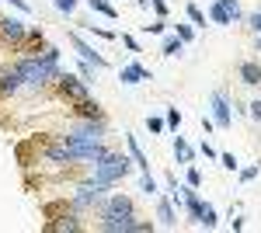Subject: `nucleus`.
Here are the masks:
<instances>
[{
    "mask_svg": "<svg viewBox=\"0 0 261 233\" xmlns=\"http://www.w3.org/2000/svg\"><path fill=\"white\" fill-rule=\"evenodd\" d=\"M98 226L105 233H133V230H153V223H146V219H136L133 213V198L122 192H112L105 202L98 205Z\"/></svg>",
    "mask_w": 261,
    "mask_h": 233,
    "instance_id": "1",
    "label": "nucleus"
},
{
    "mask_svg": "<svg viewBox=\"0 0 261 233\" xmlns=\"http://www.w3.org/2000/svg\"><path fill=\"white\" fill-rule=\"evenodd\" d=\"M14 66H18L21 84H24L28 91H42L45 84H53V80L63 73L60 70V49H56V45H45L35 56H21Z\"/></svg>",
    "mask_w": 261,
    "mask_h": 233,
    "instance_id": "2",
    "label": "nucleus"
},
{
    "mask_svg": "<svg viewBox=\"0 0 261 233\" xmlns=\"http://www.w3.org/2000/svg\"><path fill=\"white\" fill-rule=\"evenodd\" d=\"M133 167H136V164H133V157H129V153H112V150H108V153L94 164V181H101V185L112 188V185H119Z\"/></svg>",
    "mask_w": 261,
    "mask_h": 233,
    "instance_id": "3",
    "label": "nucleus"
},
{
    "mask_svg": "<svg viewBox=\"0 0 261 233\" xmlns=\"http://www.w3.org/2000/svg\"><path fill=\"white\" fill-rule=\"evenodd\" d=\"M108 198V185H101V181H87V185H81L77 192H73V198H70V205L77 209V213H87V209H98L101 202Z\"/></svg>",
    "mask_w": 261,
    "mask_h": 233,
    "instance_id": "4",
    "label": "nucleus"
},
{
    "mask_svg": "<svg viewBox=\"0 0 261 233\" xmlns=\"http://www.w3.org/2000/svg\"><path fill=\"white\" fill-rule=\"evenodd\" d=\"M56 91H60L63 101H84V97H91V91H87V80L84 77H73V73H60L56 77Z\"/></svg>",
    "mask_w": 261,
    "mask_h": 233,
    "instance_id": "5",
    "label": "nucleus"
},
{
    "mask_svg": "<svg viewBox=\"0 0 261 233\" xmlns=\"http://www.w3.org/2000/svg\"><path fill=\"white\" fill-rule=\"evenodd\" d=\"M209 21L213 24H237V21H244V11L237 0H213L209 4Z\"/></svg>",
    "mask_w": 261,
    "mask_h": 233,
    "instance_id": "6",
    "label": "nucleus"
},
{
    "mask_svg": "<svg viewBox=\"0 0 261 233\" xmlns=\"http://www.w3.org/2000/svg\"><path fill=\"white\" fill-rule=\"evenodd\" d=\"M209 115L216 122V129H230L233 125V108H230V94L226 91H213V97H209Z\"/></svg>",
    "mask_w": 261,
    "mask_h": 233,
    "instance_id": "7",
    "label": "nucleus"
},
{
    "mask_svg": "<svg viewBox=\"0 0 261 233\" xmlns=\"http://www.w3.org/2000/svg\"><path fill=\"white\" fill-rule=\"evenodd\" d=\"M101 136H105V118H84L81 125L70 129V139L77 143H101Z\"/></svg>",
    "mask_w": 261,
    "mask_h": 233,
    "instance_id": "8",
    "label": "nucleus"
},
{
    "mask_svg": "<svg viewBox=\"0 0 261 233\" xmlns=\"http://www.w3.org/2000/svg\"><path fill=\"white\" fill-rule=\"evenodd\" d=\"M28 28H32V24H24L21 18L4 14V18H0V39L11 42V45H21V42H24V35H28Z\"/></svg>",
    "mask_w": 261,
    "mask_h": 233,
    "instance_id": "9",
    "label": "nucleus"
},
{
    "mask_svg": "<svg viewBox=\"0 0 261 233\" xmlns=\"http://www.w3.org/2000/svg\"><path fill=\"white\" fill-rule=\"evenodd\" d=\"M70 45H73V49H77V56H81L84 63H91L94 70H105V66H108V59L98 56V53H94V45H87V42L81 39V32H70Z\"/></svg>",
    "mask_w": 261,
    "mask_h": 233,
    "instance_id": "10",
    "label": "nucleus"
},
{
    "mask_svg": "<svg viewBox=\"0 0 261 233\" xmlns=\"http://www.w3.org/2000/svg\"><path fill=\"white\" fill-rule=\"evenodd\" d=\"M119 80L125 84V87H136V84H143V80H153V73H150L143 63L133 59V63H125V66L119 70Z\"/></svg>",
    "mask_w": 261,
    "mask_h": 233,
    "instance_id": "11",
    "label": "nucleus"
},
{
    "mask_svg": "<svg viewBox=\"0 0 261 233\" xmlns=\"http://www.w3.org/2000/svg\"><path fill=\"white\" fill-rule=\"evenodd\" d=\"M181 198H185V213H188V219H195V223H199L202 209H205V202L199 198V188H192V185L185 181V188H181Z\"/></svg>",
    "mask_w": 261,
    "mask_h": 233,
    "instance_id": "12",
    "label": "nucleus"
},
{
    "mask_svg": "<svg viewBox=\"0 0 261 233\" xmlns=\"http://www.w3.org/2000/svg\"><path fill=\"white\" fill-rule=\"evenodd\" d=\"M237 77H241V84H247V87H258L261 84V63L258 59H244L241 66H237Z\"/></svg>",
    "mask_w": 261,
    "mask_h": 233,
    "instance_id": "13",
    "label": "nucleus"
},
{
    "mask_svg": "<svg viewBox=\"0 0 261 233\" xmlns=\"http://www.w3.org/2000/svg\"><path fill=\"white\" fill-rule=\"evenodd\" d=\"M21 87V73H18V66H7V70H0V94H18Z\"/></svg>",
    "mask_w": 261,
    "mask_h": 233,
    "instance_id": "14",
    "label": "nucleus"
},
{
    "mask_svg": "<svg viewBox=\"0 0 261 233\" xmlns=\"http://www.w3.org/2000/svg\"><path fill=\"white\" fill-rule=\"evenodd\" d=\"M157 219H161V226H178V213H174V198H161L157 202Z\"/></svg>",
    "mask_w": 261,
    "mask_h": 233,
    "instance_id": "15",
    "label": "nucleus"
},
{
    "mask_svg": "<svg viewBox=\"0 0 261 233\" xmlns=\"http://www.w3.org/2000/svg\"><path fill=\"white\" fill-rule=\"evenodd\" d=\"M45 230H49V233H73V230H81V219H77V209H73L70 216H63L60 223H49Z\"/></svg>",
    "mask_w": 261,
    "mask_h": 233,
    "instance_id": "16",
    "label": "nucleus"
},
{
    "mask_svg": "<svg viewBox=\"0 0 261 233\" xmlns=\"http://www.w3.org/2000/svg\"><path fill=\"white\" fill-rule=\"evenodd\" d=\"M125 146H129V157H133V164L140 167V174H143V171H150V160H146V153L140 150L136 136H125Z\"/></svg>",
    "mask_w": 261,
    "mask_h": 233,
    "instance_id": "17",
    "label": "nucleus"
},
{
    "mask_svg": "<svg viewBox=\"0 0 261 233\" xmlns=\"http://www.w3.org/2000/svg\"><path fill=\"white\" fill-rule=\"evenodd\" d=\"M73 108H77V115H81V118H101V105H98V101H91V97L77 101Z\"/></svg>",
    "mask_w": 261,
    "mask_h": 233,
    "instance_id": "18",
    "label": "nucleus"
},
{
    "mask_svg": "<svg viewBox=\"0 0 261 233\" xmlns=\"http://www.w3.org/2000/svg\"><path fill=\"white\" fill-rule=\"evenodd\" d=\"M87 7H91V11H98V14H105L108 21H119V11H115L108 0H87Z\"/></svg>",
    "mask_w": 261,
    "mask_h": 233,
    "instance_id": "19",
    "label": "nucleus"
},
{
    "mask_svg": "<svg viewBox=\"0 0 261 233\" xmlns=\"http://www.w3.org/2000/svg\"><path fill=\"white\" fill-rule=\"evenodd\" d=\"M174 157H178V164H192V160H195V150L178 136V139H174Z\"/></svg>",
    "mask_w": 261,
    "mask_h": 233,
    "instance_id": "20",
    "label": "nucleus"
},
{
    "mask_svg": "<svg viewBox=\"0 0 261 233\" xmlns=\"http://www.w3.org/2000/svg\"><path fill=\"white\" fill-rule=\"evenodd\" d=\"M181 49H185V42L178 39V32H174V35H167V39H164V45H161L164 56H181Z\"/></svg>",
    "mask_w": 261,
    "mask_h": 233,
    "instance_id": "21",
    "label": "nucleus"
},
{
    "mask_svg": "<svg viewBox=\"0 0 261 233\" xmlns=\"http://www.w3.org/2000/svg\"><path fill=\"white\" fill-rule=\"evenodd\" d=\"M140 192L150 195V198H153V195H161V188H157V181H153L150 171H143V174H140Z\"/></svg>",
    "mask_w": 261,
    "mask_h": 233,
    "instance_id": "22",
    "label": "nucleus"
},
{
    "mask_svg": "<svg viewBox=\"0 0 261 233\" xmlns=\"http://www.w3.org/2000/svg\"><path fill=\"white\" fill-rule=\"evenodd\" d=\"M185 14H188V21H192V24L205 28V14H202V7H199V4H192V0H188V4H185Z\"/></svg>",
    "mask_w": 261,
    "mask_h": 233,
    "instance_id": "23",
    "label": "nucleus"
},
{
    "mask_svg": "<svg viewBox=\"0 0 261 233\" xmlns=\"http://www.w3.org/2000/svg\"><path fill=\"white\" fill-rule=\"evenodd\" d=\"M216 223H220V216H216V209H213V205L205 202V209H202V216H199V226H205V230H213Z\"/></svg>",
    "mask_w": 261,
    "mask_h": 233,
    "instance_id": "24",
    "label": "nucleus"
},
{
    "mask_svg": "<svg viewBox=\"0 0 261 233\" xmlns=\"http://www.w3.org/2000/svg\"><path fill=\"white\" fill-rule=\"evenodd\" d=\"M146 129H150V133H153V136H161L164 129H167V122H164L161 115H146Z\"/></svg>",
    "mask_w": 261,
    "mask_h": 233,
    "instance_id": "25",
    "label": "nucleus"
},
{
    "mask_svg": "<svg viewBox=\"0 0 261 233\" xmlns=\"http://www.w3.org/2000/svg\"><path fill=\"white\" fill-rule=\"evenodd\" d=\"M185 181H188L192 188H202V171H199V167H192V164H188V171H185Z\"/></svg>",
    "mask_w": 261,
    "mask_h": 233,
    "instance_id": "26",
    "label": "nucleus"
},
{
    "mask_svg": "<svg viewBox=\"0 0 261 233\" xmlns=\"http://www.w3.org/2000/svg\"><path fill=\"white\" fill-rule=\"evenodd\" d=\"M143 28H146L150 35H164V32H167V18H157V21H150V24H143Z\"/></svg>",
    "mask_w": 261,
    "mask_h": 233,
    "instance_id": "27",
    "label": "nucleus"
},
{
    "mask_svg": "<svg viewBox=\"0 0 261 233\" xmlns=\"http://www.w3.org/2000/svg\"><path fill=\"white\" fill-rule=\"evenodd\" d=\"M164 122H167V129H178L181 125V112L178 108H167V112H164Z\"/></svg>",
    "mask_w": 261,
    "mask_h": 233,
    "instance_id": "28",
    "label": "nucleus"
},
{
    "mask_svg": "<svg viewBox=\"0 0 261 233\" xmlns=\"http://www.w3.org/2000/svg\"><path fill=\"white\" fill-rule=\"evenodd\" d=\"M174 32H178V39L188 45V42L195 39V32H192V24H174Z\"/></svg>",
    "mask_w": 261,
    "mask_h": 233,
    "instance_id": "29",
    "label": "nucleus"
},
{
    "mask_svg": "<svg viewBox=\"0 0 261 233\" xmlns=\"http://www.w3.org/2000/svg\"><path fill=\"white\" fill-rule=\"evenodd\" d=\"M220 164L226 167V171H241V164H237V157H233V153H220Z\"/></svg>",
    "mask_w": 261,
    "mask_h": 233,
    "instance_id": "30",
    "label": "nucleus"
},
{
    "mask_svg": "<svg viewBox=\"0 0 261 233\" xmlns=\"http://www.w3.org/2000/svg\"><path fill=\"white\" fill-rule=\"evenodd\" d=\"M258 174H261V164H254V167H244V171H241V181L247 185V181H254Z\"/></svg>",
    "mask_w": 261,
    "mask_h": 233,
    "instance_id": "31",
    "label": "nucleus"
},
{
    "mask_svg": "<svg viewBox=\"0 0 261 233\" xmlns=\"http://www.w3.org/2000/svg\"><path fill=\"white\" fill-rule=\"evenodd\" d=\"M119 39H122V45H125V49H129V53H140V42L133 39V35H125V32H122Z\"/></svg>",
    "mask_w": 261,
    "mask_h": 233,
    "instance_id": "32",
    "label": "nucleus"
},
{
    "mask_svg": "<svg viewBox=\"0 0 261 233\" xmlns=\"http://www.w3.org/2000/svg\"><path fill=\"white\" fill-rule=\"evenodd\" d=\"M53 4H56V11H63V14H70L77 7V0H53Z\"/></svg>",
    "mask_w": 261,
    "mask_h": 233,
    "instance_id": "33",
    "label": "nucleus"
},
{
    "mask_svg": "<svg viewBox=\"0 0 261 233\" xmlns=\"http://www.w3.org/2000/svg\"><path fill=\"white\" fill-rule=\"evenodd\" d=\"M247 24H251V32H258V35H261V11L247 14Z\"/></svg>",
    "mask_w": 261,
    "mask_h": 233,
    "instance_id": "34",
    "label": "nucleus"
},
{
    "mask_svg": "<svg viewBox=\"0 0 261 233\" xmlns=\"http://www.w3.org/2000/svg\"><path fill=\"white\" fill-rule=\"evenodd\" d=\"M153 4V11H157V18H167V0H150Z\"/></svg>",
    "mask_w": 261,
    "mask_h": 233,
    "instance_id": "35",
    "label": "nucleus"
},
{
    "mask_svg": "<svg viewBox=\"0 0 261 233\" xmlns=\"http://www.w3.org/2000/svg\"><path fill=\"white\" fill-rule=\"evenodd\" d=\"M199 150H202V157H205V160H220V153H216V150H213L209 143H202Z\"/></svg>",
    "mask_w": 261,
    "mask_h": 233,
    "instance_id": "36",
    "label": "nucleus"
},
{
    "mask_svg": "<svg viewBox=\"0 0 261 233\" xmlns=\"http://www.w3.org/2000/svg\"><path fill=\"white\" fill-rule=\"evenodd\" d=\"M81 77L87 80V84H91V80H94V70H91V63H81Z\"/></svg>",
    "mask_w": 261,
    "mask_h": 233,
    "instance_id": "37",
    "label": "nucleus"
},
{
    "mask_svg": "<svg viewBox=\"0 0 261 233\" xmlns=\"http://www.w3.org/2000/svg\"><path fill=\"white\" fill-rule=\"evenodd\" d=\"M251 118L261 122V97H258V101H251Z\"/></svg>",
    "mask_w": 261,
    "mask_h": 233,
    "instance_id": "38",
    "label": "nucleus"
},
{
    "mask_svg": "<svg viewBox=\"0 0 261 233\" xmlns=\"http://www.w3.org/2000/svg\"><path fill=\"white\" fill-rule=\"evenodd\" d=\"M11 4H14V7H18L21 14H28V4H24V0H11Z\"/></svg>",
    "mask_w": 261,
    "mask_h": 233,
    "instance_id": "39",
    "label": "nucleus"
},
{
    "mask_svg": "<svg viewBox=\"0 0 261 233\" xmlns=\"http://www.w3.org/2000/svg\"><path fill=\"white\" fill-rule=\"evenodd\" d=\"M258 53H261V39H258Z\"/></svg>",
    "mask_w": 261,
    "mask_h": 233,
    "instance_id": "40",
    "label": "nucleus"
}]
</instances>
